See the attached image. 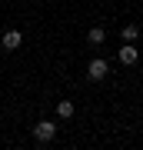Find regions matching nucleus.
Instances as JSON below:
<instances>
[{
    "label": "nucleus",
    "mask_w": 143,
    "mask_h": 150,
    "mask_svg": "<svg viewBox=\"0 0 143 150\" xmlns=\"http://www.w3.org/2000/svg\"><path fill=\"white\" fill-rule=\"evenodd\" d=\"M33 137H37V144H50V140L57 137L53 120H40V123H33Z\"/></svg>",
    "instance_id": "f257e3e1"
},
{
    "label": "nucleus",
    "mask_w": 143,
    "mask_h": 150,
    "mask_svg": "<svg viewBox=\"0 0 143 150\" xmlns=\"http://www.w3.org/2000/svg\"><path fill=\"white\" fill-rule=\"evenodd\" d=\"M103 40H106V30H103V27H90V33H87V43H90V47H100Z\"/></svg>",
    "instance_id": "39448f33"
},
{
    "label": "nucleus",
    "mask_w": 143,
    "mask_h": 150,
    "mask_svg": "<svg viewBox=\"0 0 143 150\" xmlns=\"http://www.w3.org/2000/svg\"><path fill=\"white\" fill-rule=\"evenodd\" d=\"M120 37H123V40H127V43H133V40H137V37H140V27H137V23H127V27H123V30H120Z\"/></svg>",
    "instance_id": "0eeeda50"
},
{
    "label": "nucleus",
    "mask_w": 143,
    "mask_h": 150,
    "mask_svg": "<svg viewBox=\"0 0 143 150\" xmlns=\"http://www.w3.org/2000/svg\"><path fill=\"white\" fill-rule=\"evenodd\" d=\"M140 60V50L133 47V43H127V47H120V64H127V67H133Z\"/></svg>",
    "instance_id": "20e7f679"
},
{
    "label": "nucleus",
    "mask_w": 143,
    "mask_h": 150,
    "mask_svg": "<svg viewBox=\"0 0 143 150\" xmlns=\"http://www.w3.org/2000/svg\"><path fill=\"white\" fill-rule=\"evenodd\" d=\"M20 43H23V33H20V30H7L4 40H0V47H4V50H17Z\"/></svg>",
    "instance_id": "7ed1b4c3"
},
{
    "label": "nucleus",
    "mask_w": 143,
    "mask_h": 150,
    "mask_svg": "<svg viewBox=\"0 0 143 150\" xmlns=\"http://www.w3.org/2000/svg\"><path fill=\"white\" fill-rule=\"evenodd\" d=\"M110 74V67H106V60H90V67H87V77H90V80H103V77Z\"/></svg>",
    "instance_id": "f03ea898"
},
{
    "label": "nucleus",
    "mask_w": 143,
    "mask_h": 150,
    "mask_svg": "<svg viewBox=\"0 0 143 150\" xmlns=\"http://www.w3.org/2000/svg\"><path fill=\"white\" fill-rule=\"evenodd\" d=\"M57 117L60 120H70V117H73V103H70V100H60L57 103Z\"/></svg>",
    "instance_id": "423d86ee"
}]
</instances>
